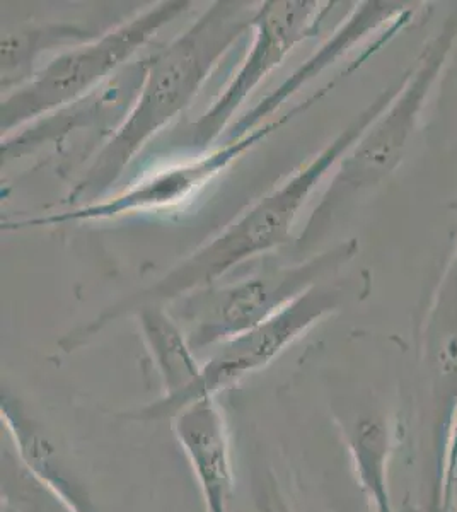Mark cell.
I'll use <instances>...</instances> for the list:
<instances>
[{
    "label": "cell",
    "mask_w": 457,
    "mask_h": 512,
    "mask_svg": "<svg viewBox=\"0 0 457 512\" xmlns=\"http://www.w3.org/2000/svg\"><path fill=\"white\" fill-rule=\"evenodd\" d=\"M253 14L246 4L220 0L147 60L132 110L70 193L72 202L103 195L122 178L142 147L190 106L222 57L251 30Z\"/></svg>",
    "instance_id": "1"
},
{
    "label": "cell",
    "mask_w": 457,
    "mask_h": 512,
    "mask_svg": "<svg viewBox=\"0 0 457 512\" xmlns=\"http://www.w3.org/2000/svg\"><path fill=\"white\" fill-rule=\"evenodd\" d=\"M190 6V2L180 0L162 2L110 33L87 41L84 47L52 60L2 103V130H12L82 98Z\"/></svg>",
    "instance_id": "2"
},
{
    "label": "cell",
    "mask_w": 457,
    "mask_h": 512,
    "mask_svg": "<svg viewBox=\"0 0 457 512\" xmlns=\"http://www.w3.org/2000/svg\"><path fill=\"white\" fill-rule=\"evenodd\" d=\"M321 268L319 260L294 267H265L234 284L191 292L180 301L173 318L191 349L200 355L253 330L304 296Z\"/></svg>",
    "instance_id": "3"
},
{
    "label": "cell",
    "mask_w": 457,
    "mask_h": 512,
    "mask_svg": "<svg viewBox=\"0 0 457 512\" xmlns=\"http://www.w3.org/2000/svg\"><path fill=\"white\" fill-rule=\"evenodd\" d=\"M324 311V296L319 292H306L270 320L210 350L207 361L203 362L202 374L191 388L169 398L161 396L156 402L128 415V419L139 422L171 420L193 403L217 398L220 393L231 390L243 379L272 364L323 316Z\"/></svg>",
    "instance_id": "4"
},
{
    "label": "cell",
    "mask_w": 457,
    "mask_h": 512,
    "mask_svg": "<svg viewBox=\"0 0 457 512\" xmlns=\"http://www.w3.org/2000/svg\"><path fill=\"white\" fill-rule=\"evenodd\" d=\"M314 7V2L304 0H272L255 11L251 21L255 40L249 48L248 57L226 91L215 99L214 105L203 113L198 122L193 123L190 147L205 149L219 137L251 91L311 33Z\"/></svg>",
    "instance_id": "5"
},
{
    "label": "cell",
    "mask_w": 457,
    "mask_h": 512,
    "mask_svg": "<svg viewBox=\"0 0 457 512\" xmlns=\"http://www.w3.org/2000/svg\"><path fill=\"white\" fill-rule=\"evenodd\" d=\"M314 99L316 96L307 99L306 103L296 106L294 110L278 117L277 120H273L261 128H256L243 139L226 142L224 147L210 152L209 156H203L197 161H191V163L159 173L152 180L144 181L139 187L132 188L113 200H106L101 204L82 205V207L69 210L64 214L14 222V224H6L4 227L6 229H21V227L31 226H57V224L72 221H99V219L122 216L127 212H134V210L157 209L164 205L176 204L186 195H190L195 188L200 187L202 183L214 178L219 171L227 168L234 159H238L248 149L255 147L261 140L267 139L268 135L273 134L278 128L284 127L285 123L290 122L302 111H306V108L313 105Z\"/></svg>",
    "instance_id": "6"
},
{
    "label": "cell",
    "mask_w": 457,
    "mask_h": 512,
    "mask_svg": "<svg viewBox=\"0 0 457 512\" xmlns=\"http://www.w3.org/2000/svg\"><path fill=\"white\" fill-rule=\"evenodd\" d=\"M169 422L197 480L205 512H231L236 472L226 415L217 398L193 403Z\"/></svg>",
    "instance_id": "7"
},
{
    "label": "cell",
    "mask_w": 457,
    "mask_h": 512,
    "mask_svg": "<svg viewBox=\"0 0 457 512\" xmlns=\"http://www.w3.org/2000/svg\"><path fill=\"white\" fill-rule=\"evenodd\" d=\"M0 419L11 441L12 453L29 477L69 512H98L93 499L43 422L29 414L23 403L2 395Z\"/></svg>",
    "instance_id": "8"
},
{
    "label": "cell",
    "mask_w": 457,
    "mask_h": 512,
    "mask_svg": "<svg viewBox=\"0 0 457 512\" xmlns=\"http://www.w3.org/2000/svg\"><path fill=\"white\" fill-rule=\"evenodd\" d=\"M137 316L145 345L161 379L162 396L180 395L191 388L202 374L203 362L198 361L181 326L157 306L140 308Z\"/></svg>",
    "instance_id": "9"
},
{
    "label": "cell",
    "mask_w": 457,
    "mask_h": 512,
    "mask_svg": "<svg viewBox=\"0 0 457 512\" xmlns=\"http://www.w3.org/2000/svg\"><path fill=\"white\" fill-rule=\"evenodd\" d=\"M360 482L374 501L376 512L389 511V497L384 482V460L388 456V432L379 420L360 419L347 431Z\"/></svg>",
    "instance_id": "10"
},
{
    "label": "cell",
    "mask_w": 457,
    "mask_h": 512,
    "mask_svg": "<svg viewBox=\"0 0 457 512\" xmlns=\"http://www.w3.org/2000/svg\"><path fill=\"white\" fill-rule=\"evenodd\" d=\"M94 40L96 36L76 26H45V30H23L6 33L2 38V89L11 88L28 76L29 65L43 48L60 40Z\"/></svg>",
    "instance_id": "11"
},
{
    "label": "cell",
    "mask_w": 457,
    "mask_h": 512,
    "mask_svg": "<svg viewBox=\"0 0 457 512\" xmlns=\"http://www.w3.org/2000/svg\"><path fill=\"white\" fill-rule=\"evenodd\" d=\"M251 501L255 512H297L289 492L272 466L255 463L251 470Z\"/></svg>",
    "instance_id": "12"
}]
</instances>
